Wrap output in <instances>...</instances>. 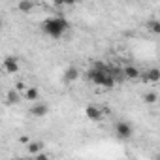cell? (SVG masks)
Returning a JSON list of instances; mask_svg holds the SVG:
<instances>
[{"label": "cell", "mask_w": 160, "mask_h": 160, "mask_svg": "<svg viewBox=\"0 0 160 160\" xmlns=\"http://www.w3.org/2000/svg\"><path fill=\"white\" fill-rule=\"evenodd\" d=\"M154 160H158V158H154Z\"/></svg>", "instance_id": "d6986e66"}, {"label": "cell", "mask_w": 160, "mask_h": 160, "mask_svg": "<svg viewBox=\"0 0 160 160\" xmlns=\"http://www.w3.org/2000/svg\"><path fill=\"white\" fill-rule=\"evenodd\" d=\"M34 160H51V158H49L45 152H40V154H36V156H34Z\"/></svg>", "instance_id": "2e32d148"}, {"label": "cell", "mask_w": 160, "mask_h": 160, "mask_svg": "<svg viewBox=\"0 0 160 160\" xmlns=\"http://www.w3.org/2000/svg\"><path fill=\"white\" fill-rule=\"evenodd\" d=\"M115 134H117L119 139H128V138H132L134 128H132L130 122H126V121H119V122L115 124Z\"/></svg>", "instance_id": "3957f363"}, {"label": "cell", "mask_w": 160, "mask_h": 160, "mask_svg": "<svg viewBox=\"0 0 160 160\" xmlns=\"http://www.w3.org/2000/svg\"><path fill=\"white\" fill-rule=\"evenodd\" d=\"M87 77L98 87H104V89H113L115 87V79L111 77L109 68L108 70H94V68H91L87 72Z\"/></svg>", "instance_id": "7a4b0ae2"}, {"label": "cell", "mask_w": 160, "mask_h": 160, "mask_svg": "<svg viewBox=\"0 0 160 160\" xmlns=\"http://www.w3.org/2000/svg\"><path fill=\"white\" fill-rule=\"evenodd\" d=\"M34 8H36V4L30 2V0H21V2L17 4V10L23 12V13H28V12H32Z\"/></svg>", "instance_id": "7c38bea8"}, {"label": "cell", "mask_w": 160, "mask_h": 160, "mask_svg": "<svg viewBox=\"0 0 160 160\" xmlns=\"http://www.w3.org/2000/svg\"><path fill=\"white\" fill-rule=\"evenodd\" d=\"M147 30L152 32V34H160V21H156V19L149 21V23H147Z\"/></svg>", "instance_id": "5bb4252c"}, {"label": "cell", "mask_w": 160, "mask_h": 160, "mask_svg": "<svg viewBox=\"0 0 160 160\" xmlns=\"http://www.w3.org/2000/svg\"><path fill=\"white\" fill-rule=\"evenodd\" d=\"M49 113V106L43 102H36L34 106H30V115L32 117H45Z\"/></svg>", "instance_id": "5b68a950"}, {"label": "cell", "mask_w": 160, "mask_h": 160, "mask_svg": "<svg viewBox=\"0 0 160 160\" xmlns=\"http://www.w3.org/2000/svg\"><path fill=\"white\" fill-rule=\"evenodd\" d=\"M25 100L36 104V102L40 100V89H38V87H27V91H25Z\"/></svg>", "instance_id": "9c48e42d"}, {"label": "cell", "mask_w": 160, "mask_h": 160, "mask_svg": "<svg viewBox=\"0 0 160 160\" xmlns=\"http://www.w3.org/2000/svg\"><path fill=\"white\" fill-rule=\"evenodd\" d=\"M19 141H21V143H27V145H28V143H30V138H28V136H21V138H19Z\"/></svg>", "instance_id": "e0dca14e"}, {"label": "cell", "mask_w": 160, "mask_h": 160, "mask_svg": "<svg viewBox=\"0 0 160 160\" xmlns=\"http://www.w3.org/2000/svg\"><path fill=\"white\" fill-rule=\"evenodd\" d=\"M139 75H141V72H139L136 66H126V68H122V77H124V79H139Z\"/></svg>", "instance_id": "ba28073f"}, {"label": "cell", "mask_w": 160, "mask_h": 160, "mask_svg": "<svg viewBox=\"0 0 160 160\" xmlns=\"http://www.w3.org/2000/svg\"><path fill=\"white\" fill-rule=\"evenodd\" d=\"M145 79H147V83H158L160 81V70L158 68H151L147 72H143Z\"/></svg>", "instance_id": "52a82bcc"}, {"label": "cell", "mask_w": 160, "mask_h": 160, "mask_svg": "<svg viewBox=\"0 0 160 160\" xmlns=\"http://www.w3.org/2000/svg\"><path fill=\"white\" fill-rule=\"evenodd\" d=\"M4 72L6 73H17L19 72V60H17V57H6L4 58Z\"/></svg>", "instance_id": "277c9868"}, {"label": "cell", "mask_w": 160, "mask_h": 160, "mask_svg": "<svg viewBox=\"0 0 160 160\" xmlns=\"http://www.w3.org/2000/svg\"><path fill=\"white\" fill-rule=\"evenodd\" d=\"M42 149H43V143H42V141H30V143L27 145V151H28L30 154H34V156L40 154Z\"/></svg>", "instance_id": "8fae6325"}, {"label": "cell", "mask_w": 160, "mask_h": 160, "mask_svg": "<svg viewBox=\"0 0 160 160\" xmlns=\"http://www.w3.org/2000/svg\"><path fill=\"white\" fill-rule=\"evenodd\" d=\"M143 100H145V104H149V106H152V104H156V100H158V94L156 92H145V96H143Z\"/></svg>", "instance_id": "9a60e30c"}, {"label": "cell", "mask_w": 160, "mask_h": 160, "mask_svg": "<svg viewBox=\"0 0 160 160\" xmlns=\"http://www.w3.org/2000/svg\"><path fill=\"white\" fill-rule=\"evenodd\" d=\"M21 98H23L21 92H17L15 89H10L8 94H6V104H8V106H15V104L21 102Z\"/></svg>", "instance_id": "30bf717a"}, {"label": "cell", "mask_w": 160, "mask_h": 160, "mask_svg": "<svg viewBox=\"0 0 160 160\" xmlns=\"http://www.w3.org/2000/svg\"><path fill=\"white\" fill-rule=\"evenodd\" d=\"M85 115H87L89 121H102V111H100V108H96V106H92V104L85 108Z\"/></svg>", "instance_id": "8992f818"}, {"label": "cell", "mask_w": 160, "mask_h": 160, "mask_svg": "<svg viewBox=\"0 0 160 160\" xmlns=\"http://www.w3.org/2000/svg\"><path fill=\"white\" fill-rule=\"evenodd\" d=\"M2 27H4V21H2V17H0V30H2Z\"/></svg>", "instance_id": "ac0fdd59"}, {"label": "cell", "mask_w": 160, "mask_h": 160, "mask_svg": "<svg viewBox=\"0 0 160 160\" xmlns=\"http://www.w3.org/2000/svg\"><path fill=\"white\" fill-rule=\"evenodd\" d=\"M77 77H79V70L75 66L66 68V72H64V79H66V81H75Z\"/></svg>", "instance_id": "4fadbf2b"}, {"label": "cell", "mask_w": 160, "mask_h": 160, "mask_svg": "<svg viewBox=\"0 0 160 160\" xmlns=\"http://www.w3.org/2000/svg\"><path fill=\"white\" fill-rule=\"evenodd\" d=\"M70 30V23L62 17V15H55V17H47L43 23H42V32L49 38H62L66 32Z\"/></svg>", "instance_id": "6da1fadb"}]
</instances>
